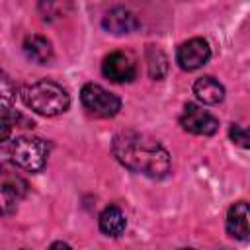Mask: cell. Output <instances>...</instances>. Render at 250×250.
<instances>
[{"label":"cell","mask_w":250,"mask_h":250,"mask_svg":"<svg viewBox=\"0 0 250 250\" xmlns=\"http://www.w3.org/2000/svg\"><path fill=\"white\" fill-rule=\"evenodd\" d=\"M111 152L125 168L146 178L160 180L170 172L168 150L152 137L139 131H121L111 141Z\"/></svg>","instance_id":"obj_1"},{"label":"cell","mask_w":250,"mask_h":250,"mask_svg":"<svg viewBox=\"0 0 250 250\" xmlns=\"http://www.w3.org/2000/svg\"><path fill=\"white\" fill-rule=\"evenodd\" d=\"M21 100L31 111L43 117L61 115L70 105V96L66 94V90L53 80H37L23 86Z\"/></svg>","instance_id":"obj_2"},{"label":"cell","mask_w":250,"mask_h":250,"mask_svg":"<svg viewBox=\"0 0 250 250\" xmlns=\"http://www.w3.org/2000/svg\"><path fill=\"white\" fill-rule=\"evenodd\" d=\"M10 162L25 172H41L49 158V143L39 137H18L6 146Z\"/></svg>","instance_id":"obj_3"},{"label":"cell","mask_w":250,"mask_h":250,"mask_svg":"<svg viewBox=\"0 0 250 250\" xmlns=\"http://www.w3.org/2000/svg\"><path fill=\"white\" fill-rule=\"evenodd\" d=\"M80 102L90 115L104 117V119L117 115L121 109V100L115 94H111L109 90H105L104 86L94 84V82H88L82 86Z\"/></svg>","instance_id":"obj_4"},{"label":"cell","mask_w":250,"mask_h":250,"mask_svg":"<svg viewBox=\"0 0 250 250\" xmlns=\"http://www.w3.org/2000/svg\"><path fill=\"white\" fill-rule=\"evenodd\" d=\"M180 125L184 131L191 135H215L219 129V119L197 104H186L180 115Z\"/></svg>","instance_id":"obj_5"},{"label":"cell","mask_w":250,"mask_h":250,"mask_svg":"<svg viewBox=\"0 0 250 250\" xmlns=\"http://www.w3.org/2000/svg\"><path fill=\"white\" fill-rule=\"evenodd\" d=\"M211 59V47L203 37L184 41L176 51V62L182 70H197Z\"/></svg>","instance_id":"obj_6"},{"label":"cell","mask_w":250,"mask_h":250,"mask_svg":"<svg viewBox=\"0 0 250 250\" xmlns=\"http://www.w3.org/2000/svg\"><path fill=\"white\" fill-rule=\"evenodd\" d=\"M102 72L107 80L115 82V84H125V82H131L135 80L137 76V66H135V61L129 53H123V51H113L109 53L104 62H102Z\"/></svg>","instance_id":"obj_7"},{"label":"cell","mask_w":250,"mask_h":250,"mask_svg":"<svg viewBox=\"0 0 250 250\" xmlns=\"http://www.w3.org/2000/svg\"><path fill=\"white\" fill-rule=\"evenodd\" d=\"M227 232L236 240H250V203L236 201L227 211Z\"/></svg>","instance_id":"obj_8"},{"label":"cell","mask_w":250,"mask_h":250,"mask_svg":"<svg viewBox=\"0 0 250 250\" xmlns=\"http://www.w3.org/2000/svg\"><path fill=\"white\" fill-rule=\"evenodd\" d=\"M102 25L105 31H109L113 35H125L139 27V20L135 18V14L131 10H127L123 6H115L104 16Z\"/></svg>","instance_id":"obj_9"},{"label":"cell","mask_w":250,"mask_h":250,"mask_svg":"<svg viewBox=\"0 0 250 250\" xmlns=\"http://www.w3.org/2000/svg\"><path fill=\"white\" fill-rule=\"evenodd\" d=\"M27 193V182L23 178H20L18 174H10L4 170L2 174V207L4 213L8 215L16 203Z\"/></svg>","instance_id":"obj_10"},{"label":"cell","mask_w":250,"mask_h":250,"mask_svg":"<svg viewBox=\"0 0 250 250\" xmlns=\"http://www.w3.org/2000/svg\"><path fill=\"white\" fill-rule=\"evenodd\" d=\"M193 94L201 104L207 105H215L219 102H223L225 98V88L219 80H215L213 76H201L193 82Z\"/></svg>","instance_id":"obj_11"},{"label":"cell","mask_w":250,"mask_h":250,"mask_svg":"<svg viewBox=\"0 0 250 250\" xmlns=\"http://www.w3.org/2000/svg\"><path fill=\"white\" fill-rule=\"evenodd\" d=\"M98 225H100V230L105 234V236H121L125 227H127V219H125V213L117 207V205H107L102 213H100V219H98Z\"/></svg>","instance_id":"obj_12"},{"label":"cell","mask_w":250,"mask_h":250,"mask_svg":"<svg viewBox=\"0 0 250 250\" xmlns=\"http://www.w3.org/2000/svg\"><path fill=\"white\" fill-rule=\"evenodd\" d=\"M23 53L27 59L39 64H47L53 57V47L43 35H27L23 41Z\"/></svg>","instance_id":"obj_13"},{"label":"cell","mask_w":250,"mask_h":250,"mask_svg":"<svg viewBox=\"0 0 250 250\" xmlns=\"http://www.w3.org/2000/svg\"><path fill=\"white\" fill-rule=\"evenodd\" d=\"M146 62H148V74L154 80L164 78V74L168 70V59H166V55L160 49L148 47V51H146Z\"/></svg>","instance_id":"obj_14"},{"label":"cell","mask_w":250,"mask_h":250,"mask_svg":"<svg viewBox=\"0 0 250 250\" xmlns=\"http://www.w3.org/2000/svg\"><path fill=\"white\" fill-rule=\"evenodd\" d=\"M230 141L242 148H250V127H242V125H230L229 129Z\"/></svg>","instance_id":"obj_15"},{"label":"cell","mask_w":250,"mask_h":250,"mask_svg":"<svg viewBox=\"0 0 250 250\" xmlns=\"http://www.w3.org/2000/svg\"><path fill=\"white\" fill-rule=\"evenodd\" d=\"M49 250H72V248H70L66 242H61V240H59V242H53V244L49 246Z\"/></svg>","instance_id":"obj_16"},{"label":"cell","mask_w":250,"mask_h":250,"mask_svg":"<svg viewBox=\"0 0 250 250\" xmlns=\"http://www.w3.org/2000/svg\"><path fill=\"white\" fill-rule=\"evenodd\" d=\"M180 250H195V248H180Z\"/></svg>","instance_id":"obj_17"},{"label":"cell","mask_w":250,"mask_h":250,"mask_svg":"<svg viewBox=\"0 0 250 250\" xmlns=\"http://www.w3.org/2000/svg\"><path fill=\"white\" fill-rule=\"evenodd\" d=\"M21 250H25V248H21Z\"/></svg>","instance_id":"obj_18"}]
</instances>
